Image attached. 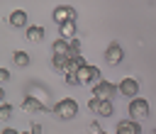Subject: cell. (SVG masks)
<instances>
[{
	"label": "cell",
	"mask_w": 156,
	"mask_h": 134,
	"mask_svg": "<svg viewBox=\"0 0 156 134\" xmlns=\"http://www.w3.org/2000/svg\"><path fill=\"white\" fill-rule=\"evenodd\" d=\"M54 115H56L58 119H73V117L78 115V102H76V100H71V97H63L61 102H56Z\"/></svg>",
	"instance_id": "cell-1"
},
{
	"label": "cell",
	"mask_w": 156,
	"mask_h": 134,
	"mask_svg": "<svg viewBox=\"0 0 156 134\" xmlns=\"http://www.w3.org/2000/svg\"><path fill=\"white\" fill-rule=\"evenodd\" d=\"M129 115H132L134 122L146 119V117H149V102H146L144 97H134V100H129Z\"/></svg>",
	"instance_id": "cell-2"
},
{
	"label": "cell",
	"mask_w": 156,
	"mask_h": 134,
	"mask_svg": "<svg viewBox=\"0 0 156 134\" xmlns=\"http://www.w3.org/2000/svg\"><path fill=\"white\" fill-rule=\"evenodd\" d=\"M115 93H117V88H115L110 80H100V83H95V88H93V97H98V100H112Z\"/></svg>",
	"instance_id": "cell-3"
},
{
	"label": "cell",
	"mask_w": 156,
	"mask_h": 134,
	"mask_svg": "<svg viewBox=\"0 0 156 134\" xmlns=\"http://www.w3.org/2000/svg\"><path fill=\"white\" fill-rule=\"evenodd\" d=\"M88 110H90L93 115L110 117V115H112V100H98V97H90V102H88Z\"/></svg>",
	"instance_id": "cell-4"
},
{
	"label": "cell",
	"mask_w": 156,
	"mask_h": 134,
	"mask_svg": "<svg viewBox=\"0 0 156 134\" xmlns=\"http://www.w3.org/2000/svg\"><path fill=\"white\" fill-rule=\"evenodd\" d=\"M78 80H80V85H88V83H100V71L95 68V66H83V68H78Z\"/></svg>",
	"instance_id": "cell-5"
},
{
	"label": "cell",
	"mask_w": 156,
	"mask_h": 134,
	"mask_svg": "<svg viewBox=\"0 0 156 134\" xmlns=\"http://www.w3.org/2000/svg\"><path fill=\"white\" fill-rule=\"evenodd\" d=\"M117 90L124 95V97H129V100H134L136 95H139V83L134 80V78H124L119 85H117Z\"/></svg>",
	"instance_id": "cell-6"
},
{
	"label": "cell",
	"mask_w": 156,
	"mask_h": 134,
	"mask_svg": "<svg viewBox=\"0 0 156 134\" xmlns=\"http://www.w3.org/2000/svg\"><path fill=\"white\" fill-rule=\"evenodd\" d=\"M51 17H54V22L61 27L63 22L76 19V10H73V7H63V5H61V7H56V10H54V15H51Z\"/></svg>",
	"instance_id": "cell-7"
},
{
	"label": "cell",
	"mask_w": 156,
	"mask_h": 134,
	"mask_svg": "<svg viewBox=\"0 0 156 134\" xmlns=\"http://www.w3.org/2000/svg\"><path fill=\"white\" fill-rule=\"evenodd\" d=\"M122 56H124V51H122L119 44H110L107 51H105V61H107L110 66H117V63L122 61Z\"/></svg>",
	"instance_id": "cell-8"
},
{
	"label": "cell",
	"mask_w": 156,
	"mask_h": 134,
	"mask_svg": "<svg viewBox=\"0 0 156 134\" xmlns=\"http://www.w3.org/2000/svg\"><path fill=\"white\" fill-rule=\"evenodd\" d=\"M51 54H54V56H66V58H71V41L56 39V41L51 44Z\"/></svg>",
	"instance_id": "cell-9"
},
{
	"label": "cell",
	"mask_w": 156,
	"mask_h": 134,
	"mask_svg": "<svg viewBox=\"0 0 156 134\" xmlns=\"http://www.w3.org/2000/svg\"><path fill=\"white\" fill-rule=\"evenodd\" d=\"M51 66H54V71H58L63 76L71 73V58H66V56H54L51 58Z\"/></svg>",
	"instance_id": "cell-10"
},
{
	"label": "cell",
	"mask_w": 156,
	"mask_h": 134,
	"mask_svg": "<svg viewBox=\"0 0 156 134\" xmlns=\"http://www.w3.org/2000/svg\"><path fill=\"white\" fill-rule=\"evenodd\" d=\"M117 134H141V132H139V122H134V119L119 122V124H117Z\"/></svg>",
	"instance_id": "cell-11"
},
{
	"label": "cell",
	"mask_w": 156,
	"mask_h": 134,
	"mask_svg": "<svg viewBox=\"0 0 156 134\" xmlns=\"http://www.w3.org/2000/svg\"><path fill=\"white\" fill-rule=\"evenodd\" d=\"M58 34H61V39L71 41V39L76 37V19H71V22H63V24L58 27Z\"/></svg>",
	"instance_id": "cell-12"
},
{
	"label": "cell",
	"mask_w": 156,
	"mask_h": 134,
	"mask_svg": "<svg viewBox=\"0 0 156 134\" xmlns=\"http://www.w3.org/2000/svg\"><path fill=\"white\" fill-rule=\"evenodd\" d=\"M27 19H29V17H27L24 10H15V12L10 15V24H12V27H24Z\"/></svg>",
	"instance_id": "cell-13"
},
{
	"label": "cell",
	"mask_w": 156,
	"mask_h": 134,
	"mask_svg": "<svg viewBox=\"0 0 156 134\" xmlns=\"http://www.w3.org/2000/svg\"><path fill=\"white\" fill-rule=\"evenodd\" d=\"M22 107H24L27 112H44V102H39L37 97H24Z\"/></svg>",
	"instance_id": "cell-14"
},
{
	"label": "cell",
	"mask_w": 156,
	"mask_h": 134,
	"mask_svg": "<svg viewBox=\"0 0 156 134\" xmlns=\"http://www.w3.org/2000/svg\"><path fill=\"white\" fill-rule=\"evenodd\" d=\"M44 37V29L41 27H27V39L29 41H39Z\"/></svg>",
	"instance_id": "cell-15"
},
{
	"label": "cell",
	"mask_w": 156,
	"mask_h": 134,
	"mask_svg": "<svg viewBox=\"0 0 156 134\" xmlns=\"http://www.w3.org/2000/svg\"><path fill=\"white\" fill-rule=\"evenodd\" d=\"M12 58H15L17 66H29V54H27V51H15Z\"/></svg>",
	"instance_id": "cell-16"
},
{
	"label": "cell",
	"mask_w": 156,
	"mask_h": 134,
	"mask_svg": "<svg viewBox=\"0 0 156 134\" xmlns=\"http://www.w3.org/2000/svg\"><path fill=\"white\" fill-rule=\"evenodd\" d=\"M10 115H12V105H7V102H2V105H0V117H2V119H7Z\"/></svg>",
	"instance_id": "cell-17"
},
{
	"label": "cell",
	"mask_w": 156,
	"mask_h": 134,
	"mask_svg": "<svg viewBox=\"0 0 156 134\" xmlns=\"http://www.w3.org/2000/svg\"><path fill=\"white\" fill-rule=\"evenodd\" d=\"M66 83H68V85H80L78 73H68V76H66Z\"/></svg>",
	"instance_id": "cell-18"
},
{
	"label": "cell",
	"mask_w": 156,
	"mask_h": 134,
	"mask_svg": "<svg viewBox=\"0 0 156 134\" xmlns=\"http://www.w3.org/2000/svg\"><path fill=\"white\" fill-rule=\"evenodd\" d=\"M0 80H2V83L10 80V71H7V68H0Z\"/></svg>",
	"instance_id": "cell-19"
},
{
	"label": "cell",
	"mask_w": 156,
	"mask_h": 134,
	"mask_svg": "<svg viewBox=\"0 0 156 134\" xmlns=\"http://www.w3.org/2000/svg\"><path fill=\"white\" fill-rule=\"evenodd\" d=\"M88 129H90V134H100V124H98V122H93Z\"/></svg>",
	"instance_id": "cell-20"
},
{
	"label": "cell",
	"mask_w": 156,
	"mask_h": 134,
	"mask_svg": "<svg viewBox=\"0 0 156 134\" xmlns=\"http://www.w3.org/2000/svg\"><path fill=\"white\" fill-rule=\"evenodd\" d=\"M32 134H41V127H39V124H34V127H32Z\"/></svg>",
	"instance_id": "cell-21"
},
{
	"label": "cell",
	"mask_w": 156,
	"mask_h": 134,
	"mask_svg": "<svg viewBox=\"0 0 156 134\" xmlns=\"http://www.w3.org/2000/svg\"><path fill=\"white\" fill-rule=\"evenodd\" d=\"M0 134H20V132H15V129H10V127H7V129H2Z\"/></svg>",
	"instance_id": "cell-22"
},
{
	"label": "cell",
	"mask_w": 156,
	"mask_h": 134,
	"mask_svg": "<svg viewBox=\"0 0 156 134\" xmlns=\"http://www.w3.org/2000/svg\"><path fill=\"white\" fill-rule=\"evenodd\" d=\"M100 134H105V132H100Z\"/></svg>",
	"instance_id": "cell-23"
},
{
	"label": "cell",
	"mask_w": 156,
	"mask_h": 134,
	"mask_svg": "<svg viewBox=\"0 0 156 134\" xmlns=\"http://www.w3.org/2000/svg\"><path fill=\"white\" fill-rule=\"evenodd\" d=\"M154 134H156V132H154Z\"/></svg>",
	"instance_id": "cell-24"
}]
</instances>
